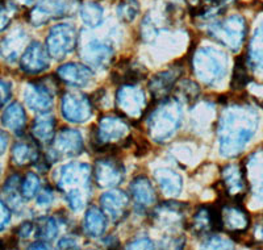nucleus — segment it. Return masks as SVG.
Returning a JSON list of instances; mask_svg holds the SVG:
<instances>
[{"label": "nucleus", "instance_id": "1", "mask_svg": "<svg viewBox=\"0 0 263 250\" xmlns=\"http://www.w3.org/2000/svg\"><path fill=\"white\" fill-rule=\"evenodd\" d=\"M255 116L250 111L239 105L229 107L222 112L218 140L220 153L224 157H234L242 152L246 144L250 141L255 132Z\"/></svg>", "mask_w": 263, "mask_h": 250}, {"label": "nucleus", "instance_id": "2", "mask_svg": "<svg viewBox=\"0 0 263 250\" xmlns=\"http://www.w3.org/2000/svg\"><path fill=\"white\" fill-rule=\"evenodd\" d=\"M54 183L65 194L70 208L79 212L84 208L91 191V169L83 162H71L61 166L53 174Z\"/></svg>", "mask_w": 263, "mask_h": 250}, {"label": "nucleus", "instance_id": "3", "mask_svg": "<svg viewBox=\"0 0 263 250\" xmlns=\"http://www.w3.org/2000/svg\"><path fill=\"white\" fill-rule=\"evenodd\" d=\"M182 122V107L177 98L162 99L147 116V132L153 141L164 142L174 136Z\"/></svg>", "mask_w": 263, "mask_h": 250}, {"label": "nucleus", "instance_id": "4", "mask_svg": "<svg viewBox=\"0 0 263 250\" xmlns=\"http://www.w3.org/2000/svg\"><path fill=\"white\" fill-rule=\"evenodd\" d=\"M191 67L205 86H216L227 73V57L217 49L204 46L194 54Z\"/></svg>", "mask_w": 263, "mask_h": 250}, {"label": "nucleus", "instance_id": "5", "mask_svg": "<svg viewBox=\"0 0 263 250\" xmlns=\"http://www.w3.org/2000/svg\"><path fill=\"white\" fill-rule=\"evenodd\" d=\"M129 124L117 116H103L99 120L96 140L100 150L116 149L119 144L126 145L129 142Z\"/></svg>", "mask_w": 263, "mask_h": 250}, {"label": "nucleus", "instance_id": "6", "mask_svg": "<svg viewBox=\"0 0 263 250\" xmlns=\"http://www.w3.org/2000/svg\"><path fill=\"white\" fill-rule=\"evenodd\" d=\"M78 7L79 0H37L29 12V23L34 27H41L51 20L72 15Z\"/></svg>", "mask_w": 263, "mask_h": 250}, {"label": "nucleus", "instance_id": "7", "mask_svg": "<svg viewBox=\"0 0 263 250\" xmlns=\"http://www.w3.org/2000/svg\"><path fill=\"white\" fill-rule=\"evenodd\" d=\"M246 24L241 16L233 15L222 21H215L208 28L213 40L225 45L230 50H238L246 34Z\"/></svg>", "mask_w": 263, "mask_h": 250}, {"label": "nucleus", "instance_id": "8", "mask_svg": "<svg viewBox=\"0 0 263 250\" xmlns=\"http://www.w3.org/2000/svg\"><path fill=\"white\" fill-rule=\"evenodd\" d=\"M78 33L77 28L69 23H61L54 25L46 37V50L54 60H63L66 56L77 49Z\"/></svg>", "mask_w": 263, "mask_h": 250}, {"label": "nucleus", "instance_id": "9", "mask_svg": "<svg viewBox=\"0 0 263 250\" xmlns=\"http://www.w3.org/2000/svg\"><path fill=\"white\" fill-rule=\"evenodd\" d=\"M116 104L123 116L140 119L146 108V96L144 90L136 84H123L116 93Z\"/></svg>", "mask_w": 263, "mask_h": 250}, {"label": "nucleus", "instance_id": "10", "mask_svg": "<svg viewBox=\"0 0 263 250\" xmlns=\"http://www.w3.org/2000/svg\"><path fill=\"white\" fill-rule=\"evenodd\" d=\"M61 112L67 121L82 124L92 116V101L79 93H65L61 100Z\"/></svg>", "mask_w": 263, "mask_h": 250}, {"label": "nucleus", "instance_id": "11", "mask_svg": "<svg viewBox=\"0 0 263 250\" xmlns=\"http://www.w3.org/2000/svg\"><path fill=\"white\" fill-rule=\"evenodd\" d=\"M84 149L81 132L71 128H62L51 141V155L54 161L61 158H72L81 154Z\"/></svg>", "mask_w": 263, "mask_h": 250}, {"label": "nucleus", "instance_id": "12", "mask_svg": "<svg viewBox=\"0 0 263 250\" xmlns=\"http://www.w3.org/2000/svg\"><path fill=\"white\" fill-rule=\"evenodd\" d=\"M24 100L33 112L48 113L54 105V90L42 82H32L25 87Z\"/></svg>", "mask_w": 263, "mask_h": 250}, {"label": "nucleus", "instance_id": "13", "mask_svg": "<svg viewBox=\"0 0 263 250\" xmlns=\"http://www.w3.org/2000/svg\"><path fill=\"white\" fill-rule=\"evenodd\" d=\"M100 204L105 216L115 224H119L128 216L130 199L125 191L112 190L102 195Z\"/></svg>", "mask_w": 263, "mask_h": 250}, {"label": "nucleus", "instance_id": "14", "mask_svg": "<svg viewBox=\"0 0 263 250\" xmlns=\"http://www.w3.org/2000/svg\"><path fill=\"white\" fill-rule=\"evenodd\" d=\"M49 67V53L40 42L28 45L20 58V69L29 75H37Z\"/></svg>", "mask_w": 263, "mask_h": 250}, {"label": "nucleus", "instance_id": "15", "mask_svg": "<svg viewBox=\"0 0 263 250\" xmlns=\"http://www.w3.org/2000/svg\"><path fill=\"white\" fill-rule=\"evenodd\" d=\"M95 179L100 187H115L124 179L123 165L115 158H100L95 164Z\"/></svg>", "mask_w": 263, "mask_h": 250}, {"label": "nucleus", "instance_id": "16", "mask_svg": "<svg viewBox=\"0 0 263 250\" xmlns=\"http://www.w3.org/2000/svg\"><path fill=\"white\" fill-rule=\"evenodd\" d=\"M220 211V224L221 230L234 235H242L250 226V218L248 212L238 206H222Z\"/></svg>", "mask_w": 263, "mask_h": 250}, {"label": "nucleus", "instance_id": "17", "mask_svg": "<svg viewBox=\"0 0 263 250\" xmlns=\"http://www.w3.org/2000/svg\"><path fill=\"white\" fill-rule=\"evenodd\" d=\"M58 79L72 87H87L93 81V73L90 67L81 63L69 62L60 66L57 70Z\"/></svg>", "mask_w": 263, "mask_h": 250}, {"label": "nucleus", "instance_id": "18", "mask_svg": "<svg viewBox=\"0 0 263 250\" xmlns=\"http://www.w3.org/2000/svg\"><path fill=\"white\" fill-rule=\"evenodd\" d=\"M82 58L95 69H105L114 58V49L109 44L92 40L82 50Z\"/></svg>", "mask_w": 263, "mask_h": 250}, {"label": "nucleus", "instance_id": "19", "mask_svg": "<svg viewBox=\"0 0 263 250\" xmlns=\"http://www.w3.org/2000/svg\"><path fill=\"white\" fill-rule=\"evenodd\" d=\"M27 42L28 36L25 30L17 28L0 40V57L7 62H15L24 50Z\"/></svg>", "mask_w": 263, "mask_h": 250}, {"label": "nucleus", "instance_id": "20", "mask_svg": "<svg viewBox=\"0 0 263 250\" xmlns=\"http://www.w3.org/2000/svg\"><path fill=\"white\" fill-rule=\"evenodd\" d=\"M129 190H130V195L133 197L137 208L145 209L156 204L157 194L152 182L146 176H137L133 179L129 186Z\"/></svg>", "mask_w": 263, "mask_h": 250}, {"label": "nucleus", "instance_id": "21", "mask_svg": "<svg viewBox=\"0 0 263 250\" xmlns=\"http://www.w3.org/2000/svg\"><path fill=\"white\" fill-rule=\"evenodd\" d=\"M182 72L183 70L173 67V69L154 75L149 82V90L153 98L159 99V100L167 98L173 87L175 86L177 81L179 79V75Z\"/></svg>", "mask_w": 263, "mask_h": 250}, {"label": "nucleus", "instance_id": "22", "mask_svg": "<svg viewBox=\"0 0 263 250\" xmlns=\"http://www.w3.org/2000/svg\"><path fill=\"white\" fill-rule=\"evenodd\" d=\"M146 69L141 63L132 62L126 60L125 62L120 63L117 69L112 73V82L119 86L123 84H136L146 78Z\"/></svg>", "mask_w": 263, "mask_h": 250}, {"label": "nucleus", "instance_id": "23", "mask_svg": "<svg viewBox=\"0 0 263 250\" xmlns=\"http://www.w3.org/2000/svg\"><path fill=\"white\" fill-rule=\"evenodd\" d=\"M40 150L36 145V141H17L12 146L11 158L16 166L24 167L36 165L40 159Z\"/></svg>", "mask_w": 263, "mask_h": 250}, {"label": "nucleus", "instance_id": "24", "mask_svg": "<svg viewBox=\"0 0 263 250\" xmlns=\"http://www.w3.org/2000/svg\"><path fill=\"white\" fill-rule=\"evenodd\" d=\"M154 178L166 197L177 198L182 192L183 179L177 171L170 169H158L154 173Z\"/></svg>", "mask_w": 263, "mask_h": 250}, {"label": "nucleus", "instance_id": "25", "mask_svg": "<svg viewBox=\"0 0 263 250\" xmlns=\"http://www.w3.org/2000/svg\"><path fill=\"white\" fill-rule=\"evenodd\" d=\"M222 182L228 194L237 198L242 194L246 185V169H239L237 165H228L222 169Z\"/></svg>", "mask_w": 263, "mask_h": 250}, {"label": "nucleus", "instance_id": "26", "mask_svg": "<svg viewBox=\"0 0 263 250\" xmlns=\"http://www.w3.org/2000/svg\"><path fill=\"white\" fill-rule=\"evenodd\" d=\"M2 124L4 128L12 131L13 133H23L27 125V113L24 107L17 101L11 103L2 115Z\"/></svg>", "mask_w": 263, "mask_h": 250}, {"label": "nucleus", "instance_id": "27", "mask_svg": "<svg viewBox=\"0 0 263 250\" xmlns=\"http://www.w3.org/2000/svg\"><path fill=\"white\" fill-rule=\"evenodd\" d=\"M183 204L175 202H166L154 211L153 218L162 226L179 225L183 221Z\"/></svg>", "mask_w": 263, "mask_h": 250}, {"label": "nucleus", "instance_id": "28", "mask_svg": "<svg viewBox=\"0 0 263 250\" xmlns=\"http://www.w3.org/2000/svg\"><path fill=\"white\" fill-rule=\"evenodd\" d=\"M55 125H57V121L54 117L40 116L32 122L30 133H32L36 142L42 144V145H49L55 136Z\"/></svg>", "mask_w": 263, "mask_h": 250}, {"label": "nucleus", "instance_id": "29", "mask_svg": "<svg viewBox=\"0 0 263 250\" xmlns=\"http://www.w3.org/2000/svg\"><path fill=\"white\" fill-rule=\"evenodd\" d=\"M107 216L98 207H90L84 215V232L90 237H100L107 229Z\"/></svg>", "mask_w": 263, "mask_h": 250}, {"label": "nucleus", "instance_id": "30", "mask_svg": "<svg viewBox=\"0 0 263 250\" xmlns=\"http://www.w3.org/2000/svg\"><path fill=\"white\" fill-rule=\"evenodd\" d=\"M103 16H104V12H103L102 6L95 2H86L81 7V17L87 27L95 28L102 24Z\"/></svg>", "mask_w": 263, "mask_h": 250}, {"label": "nucleus", "instance_id": "31", "mask_svg": "<svg viewBox=\"0 0 263 250\" xmlns=\"http://www.w3.org/2000/svg\"><path fill=\"white\" fill-rule=\"evenodd\" d=\"M36 237L44 242L53 241L58 236V224L57 220L53 218H44L34 226Z\"/></svg>", "mask_w": 263, "mask_h": 250}, {"label": "nucleus", "instance_id": "32", "mask_svg": "<svg viewBox=\"0 0 263 250\" xmlns=\"http://www.w3.org/2000/svg\"><path fill=\"white\" fill-rule=\"evenodd\" d=\"M21 188V181H20V176L17 174H13V175L9 176L7 179V182L4 183V187L3 191L4 194L7 195L8 198L9 203H11V206H12L13 209H16L17 207L21 206V192L18 194V191Z\"/></svg>", "mask_w": 263, "mask_h": 250}, {"label": "nucleus", "instance_id": "33", "mask_svg": "<svg viewBox=\"0 0 263 250\" xmlns=\"http://www.w3.org/2000/svg\"><path fill=\"white\" fill-rule=\"evenodd\" d=\"M140 3L137 0H124L117 6V17L124 23H132L140 13Z\"/></svg>", "mask_w": 263, "mask_h": 250}, {"label": "nucleus", "instance_id": "34", "mask_svg": "<svg viewBox=\"0 0 263 250\" xmlns=\"http://www.w3.org/2000/svg\"><path fill=\"white\" fill-rule=\"evenodd\" d=\"M40 186H41V182H40L39 175L34 173H28L25 178L23 179V182H21V195L25 200L33 199L39 194Z\"/></svg>", "mask_w": 263, "mask_h": 250}, {"label": "nucleus", "instance_id": "35", "mask_svg": "<svg viewBox=\"0 0 263 250\" xmlns=\"http://www.w3.org/2000/svg\"><path fill=\"white\" fill-rule=\"evenodd\" d=\"M249 81L248 73H246L245 62H243V58H238L236 63V67H234L233 73V88H242L243 86H246Z\"/></svg>", "mask_w": 263, "mask_h": 250}, {"label": "nucleus", "instance_id": "36", "mask_svg": "<svg viewBox=\"0 0 263 250\" xmlns=\"http://www.w3.org/2000/svg\"><path fill=\"white\" fill-rule=\"evenodd\" d=\"M178 91L180 93V96H182L184 100L194 101L196 100L199 94H200V88L197 86L195 82L191 81H183L182 83L178 86Z\"/></svg>", "mask_w": 263, "mask_h": 250}, {"label": "nucleus", "instance_id": "37", "mask_svg": "<svg viewBox=\"0 0 263 250\" xmlns=\"http://www.w3.org/2000/svg\"><path fill=\"white\" fill-rule=\"evenodd\" d=\"M11 6H13L11 2L6 3L3 0H0V32L6 30L11 24L12 20V9Z\"/></svg>", "mask_w": 263, "mask_h": 250}, {"label": "nucleus", "instance_id": "38", "mask_svg": "<svg viewBox=\"0 0 263 250\" xmlns=\"http://www.w3.org/2000/svg\"><path fill=\"white\" fill-rule=\"evenodd\" d=\"M201 246L210 247V249H230V247H233V245H230V241L224 240L220 236H210V237H206L204 245Z\"/></svg>", "mask_w": 263, "mask_h": 250}, {"label": "nucleus", "instance_id": "39", "mask_svg": "<svg viewBox=\"0 0 263 250\" xmlns=\"http://www.w3.org/2000/svg\"><path fill=\"white\" fill-rule=\"evenodd\" d=\"M11 219H12V211L8 204L0 198V232H4L8 228Z\"/></svg>", "mask_w": 263, "mask_h": 250}, {"label": "nucleus", "instance_id": "40", "mask_svg": "<svg viewBox=\"0 0 263 250\" xmlns=\"http://www.w3.org/2000/svg\"><path fill=\"white\" fill-rule=\"evenodd\" d=\"M12 96V84L0 79V108L7 104V101Z\"/></svg>", "mask_w": 263, "mask_h": 250}, {"label": "nucleus", "instance_id": "41", "mask_svg": "<svg viewBox=\"0 0 263 250\" xmlns=\"http://www.w3.org/2000/svg\"><path fill=\"white\" fill-rule=\"evenodd\" d=\"M54 199V194L53 191L50 188H45V190H42L40 192L39 198H37V204L40 207H49L51 204Z\"/></svg>", "mask_w": 263, "mask_h": 250}, {"label": "nucleus", "instance_id": "42", "mask_svg": "<svg viewBox=\"0 0 263 250\" xmlns=\"http://www.w3.org/2000/svg\"><path fill=\"white\" fill-rule=\"evenodd\" d=\"M128 249H153L154 245H153L152 240L147 237H141L136 241H132L130 244H128Z\"/></svg>", "mask_w": 263, "mask_h": 250}, {"label": "nucleus", "instance_id": "43", "mask_svg": "<svg viewBox=\"0 0 263 250\" xmlns=\"http://www.w3.org/2000/svg\"><path fill=\"white\" fill-rule=\"evenodd\" d=\"M33 230H34V225H33L30 221H25V223H23L20 226H18L16 235H17L20 238H23V240H27L28 237L32 236Z\"/></svg>", "mask_w": 263, "mask_h": 250}, {"label": "nucleus", "instance_id": "44", "mask_svg": "<svg viewBox=\"0 0 263 250\" xmlns=\"http://www.w3.org/2000/svg\"><path fill=\"white\" fill-rule=\"evenodd\" d=\"M78 242L75 240L74 237L71 236H66V237L61 238L60 242H58V247L60 249H75V247H78Z\"/></svg>", "mask_w": 263, "mask_h": 250}, {"label": "nucleus", "instance_id": "45", "mask_svg": "<svg viewBox=\"0 0 263 250\" xmlns=\"http://www.w3.org/2000/svg\"><path fill=\"white\" fill-rule=\"evenodd\" d=\"M7 146H8V134L3 129H0V155L4 154Z\"/></svg>", "mask_w": 263, "mask_h": 250}, {"label": "nucleus", "instance_id": "46", "mask_svg": "<svg viewBox=\"0 0 263 250\" xmlns=\"http://www.w3.org/2000/svg\"><path fill=\"white\" fill-rule=\"evenodd\" d=\"M12 4H18V6H32L34 0H9Z\"/></svg>", "mask_w": 263, "mask_h": 250}, {"label": "nucleus", "instance_id": "47", "mask_svg": "<svg viewBox=\"0 0 263 250\" xmlns=\"http://www.w3.org/2000/svg\"><path fill=\"white\" fill-rule=\"evenodd\" d=\"M46 242H44V241H41V240H40L39 242H34V244L33 245H30V249H48V245H45Z\"/></svg>", "mask_w": 263, "mask_h": 250}, {"label": "nucleus", "instance_id": "48", "mask_svg": "<svg viewBox=\"0 0 263 250\" xmlns=\"http://www.w3.org/2000/svg\"><path fill=\"white\" fill-rule=\"evenodd\" d=\"M212 2H216V3H218V2H224V0H212Z\"/></svg>", "mask_w": 263, "mask_h": 250}, {"label": "nucleus", "instance_id": "49", "mask_svg": "<svg viewBox=\"0 0 263 250\" xmlns=\"http://www.w3.org/2000/svg\"><path fill=\"white\" fill-rule=\"evenodd\" d=\"M0 175H2V167H0Z\"/></svg>", "mask_w": 263, "mask_h": 250}]
</instances>
